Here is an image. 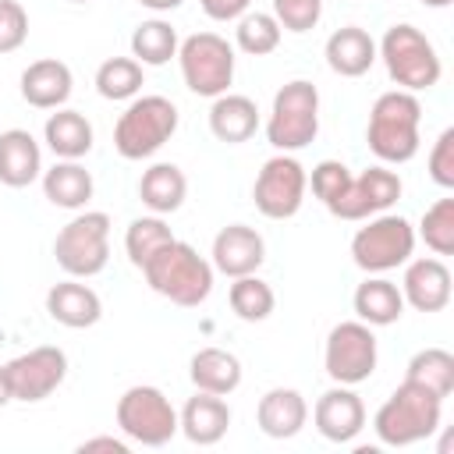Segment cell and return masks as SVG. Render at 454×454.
I'll use <instances>...</instances> for the list:
<instances>
[{
	"label": "cell",
	"instance_id": "cell-1",
	"mask_svg": "<svg viewBox=\"0 0 454 454\" xmlns=\"http://www.w3.org/2000/svg\"><path fill=\"white\" fill-rule=\"evenodd\" d=\"M142 277L156 294L181 309H199L213 291V262L177 238L142 266Z\"/></svg>",
	"mask_w": 454,
	"mask_h": 454
},
{
	"label": "cell",
	"instance_id": "cell-2",
	"mask_svg": "<svg viewBox=\"0 0 454 454\" xmlns=\"http://www.w3.org/2000/svg\"><path fill=\"white\" fill-rule=\"evenodd\" d=\"M419 121H422V103L415 92L390 89L383 92L372 110H369V128L365 142L383 163H408L419 153Z\"/></svg>",
	"mask_w": 454,
	"mask_h": 454
},
{
	"label": "cell",
	"instance_id": "cell-3",
	"mask_svg": "<svg viewBox=\"0 0 454 454\" xmlns=\"http://www.w3.org/2000/svg\"><path fill=\"white\" fill-rule=\"evenodd\" d=\"M440 415H443V397H436L426 387L404 380L380 404V411L372 419V429H376L380 443H387V447H408V443H419V440L433 436L436 426H440Z\"/></svg>",
	"mask_w": 454,
	"mask_h": 454
},
{
	"label": "cell",
	"instance_id": "cell-4",
	"mask_svg": "<svg viewBox=\"0 0 454 454\" xmlns=\"http://www.w3.org/2000/svg\"><path fill=\"white\" fill-rule=\"evenodd\" d=\"M376 57H383L387 64V74L397 82V89L404 92H422V89H433L443 74V64H440V53L436 46L408 21L401 25H390L376 46Z\"/></svg>",
	"mask_w": 454,
	"mask_h": 454
},
{
	"label": "cell",
	"instance_id": "cell-5",
	"mask_svg": "<svg viewBox=\"0 0 454 454\" xmlns=\"http://www.w3.org/2000/svg\"><path fill=\"white\" fill-rule=\"evenodd\" d=\"M177 131V106L167 96H135L117 117L114 149L124 160H145L160 153Z\"/></svg>",
	"mask_w": 454,
	"mask_h": 454
},
{
	"label": "cell",
	"instance_id": "cell-6",
	"mask_svg": "<svg viewBox=\"0 0 454 454\" xmlns=\"http://www.w3.org/2000/svg\"><path fill=\"white\" fill-rule=\"evenodd\" d=\"M319 135V89L305 78H294L277 89L270 117H266V138L277 153H298Z\"/></svg>",
	"mask_w": 454,
	"mask_h": 454
},
{
	"label": "cell",
	"instance_id": "cell-7",
	"mask_svg": "<svg viewBox=\"0 0 454 454\" xmlns=\"http://www.w3.org/2000/svg\"><path fill=\"white\" fill-rule=\"evenodd\" d=\"M53 259L67 277H96L110 259V216L85 209L67 220L53 241Z\"/></svg>",
	"mask_w": 454,
	"mask_h": 454
},
{
	"label": "cell",
	"instance_id": "cell-8",
	"mask_svg": "<svg viewBox=\"0 0 454 454\" xmlns=\"http://www.w3.org/2000/svg\"><path fill=\"white\" fill-rule=\"evenodd\" d=\"M415 252V227L397 213H376L351 238V259L365 273H390Z\"/></svg>",
	"mask_w": 454,
	"mask_h": 454
},
{
	"label": "cell",
	"instance_id": "cell-9",
	"mask_svg": "<svg viewBox=\"0 0 454 454\" xmlns=\"http://www.w3.org/2000/svg\"><path fill=\"white\" fill-rule=\"evenodd\" d=\"M181 78L195 96L216 99L234 82V46L216 32H195L177 46Z\"/></svg>",
	"mask_w": 454,
	"mask_h": 454
},
{
	"label": "cell",
	"instance_id": "cell-10",
	"mask_svg": "<svg viewBox=\"0 0 454 454\" xmlns=\"http://www.w3.org/2000/svg\"><path fill=\"white\" fill-rule=\"evenodd\" d=\"M117 426L128 440H135L142 447H163L177 433V411H174L170 397L160 387L138 383V387H128L121 394Z\"/></svg>",
	"mask_w": 454,
	"mask_h": 454
},
{
	"label": "cell",
	"instance_id": "cell-11",
	"mask_svg": "<svg viewBox=\"0 0 454 454\" xmlns=\"http://www.w3.org/2000/svg\"><path fill=\"white\" fill-rule=\"evenodd\" d=\"M376 358H380V348H376V333L369 323L362 319H348V323H337L326 337V348H323V365H326V376L333 383H344V387H355V383H365L372 372H376Z\"/></svg>",
	"mask_w": 454,
	"mask_h": 454
},
{
	"label": "cell",
	"instance_id": "cell-12",
	"mask_svg": "<svg viewBox=\"0 0 454 454\" xmlns=\"http://www.w3.org/2000/svg\"><path fill=\"white\" fill-rule=\"evenodd\" d=\"M305 188H309L305 167L291 153H277L255 174L252 199L266 220H291L305 202Z\"/></svg>",
	"mask_w": 454,
	"mask_h": 454
},
{
	"label": "cell",
	"instance_id": "cell-13",
	"mask_svg": "<svg viewBox=\"0 0 454 454\" xmlns=\"http://www.w3.org/2000/svg\"><path fill=\"white\" fill-rule=\"evenodd\" d=\"M4 369H7V383H11V397L25 401V404H35L64 383L67 355L53 344H43V348H32V351L11 358Z\"/></svg>",
	"mask_w": 454,
	"mask_h": 454
},
{
	"label": "cell",
	"instance_id": "cell-14",
	"mask_svg": "<svg viewBox=\"0 0 454 454\" xmlns=\"http://www.w3.org/2000/svg\"><path fill=\"white\" fill-rule=\"evenodd\" d=\"M401 177L387 167H369L358 177L351 174L348 188L326 206L337 220H369L376 213H387L401 199Z\"/></svg>",
	"mask_w": 454,
	"mask_h": 454
},
{
	"label": "cell",
	"instance_id": "cell-15",
	"mask_svg": "<svg viewBox=\"0 0 454 454\" xmlns=\"http://www.w3.org/2000/svg\"><path fill=\"white\" fill-rule=\"evenodd\" d=\"M312 422H316L323 440L351 443L362 433V426H365V404H362V397L351 387L337 383L326 394H319V401L312 408Z\"/></svg>",
	"mask_w": 454,
	"mask_h": 454
},
{
	"label": "cell",
	"instance_id": "cell-16",
	"mask_svg": "<svg viewBox=\"0 0 454 454\" xmlns=\"http://www.w3.org/2000/svg\"><path fill=\"white\" fill-rule=\"evenodd\" d=\"M262 259H266V241L248 223H227L213 238V270H220L231 280L255 273L262 266Z\"/></svg>",
	"mask_w": 454,
	"mask_h": 454
},
{
	"label": "cell",
	"instance_id": "cell-17",
	"mask_svg": "<svg viewBox=\"0 0 454 454\" xmlns=\"http://www.w3.org/2000/svg\"><path fill=\"white\" fill-rule=\"evenodd\" d=\"M401 294L419 312H440L450 301V270L443 266V259H433V255L408 259Z\"/></svg>",
	"mask_w": 454,
	"mask_h": 454
},
{
	"label": "cell",
	"instance_id": "cell-18",
	"mask_svg": "<svg viewBox=\"0 0 454 454\" xmlns=\"http://www.w3.org/2000/svg\"><path fill=\"white\" fill-rule=\"evenodd\" d=\"M71 67L57 57H43V60H32L25 71H21V99L35 110H57L67 103L71 96Z\"/></svg>",
	"mask_w": 454,
	"mask_h": 454
},
{
	"label": "cell",
	"instance_id": "cell-19",
	"mask_svg": "<svg viewBox=\"0 0 454 454\" xmlns=\"http://www.w3.org/2000/svg\"><path fill=\"white\" fill-rule=\"evenodd\" d=\"M227 426H231V408L220 394H206V390H195V397L184 401L181 415H177V429L199 443V447H213L227 436Z\"/></svg>",
	"mask_w": 454,
	"mask_h": 454
},
{
	"label": "cell",
	"instance_id": "cell-20",
	"mask_svg": "<svg viewBox=\"0 0 454 454\" xmlns=\"http://www.w3.org/2000/svg\"><path fill=\"white\" fill-rule=\"evenodd\" d=\"M46 312H50L53 323H60L67 330H85V326L99 323L103 301L89 284H78V277H74V280L53 284L46 291Z\"/></svg>",
	"mask_w": 454,
	"mask_h": 454
},
{
	"label": "cell",
	"instance_id": "cell-21",
	"mask_svg": "<svg viewBox=\"0 0 454 454\" xmlns=\"http://www.w3.org/2000/svg\"><path fill=\"white\" fill-rule=\"evenodd\" d=\"M255 422L273 440H291L309 422V404L294 387H273L255 404Z\"/></svg>",
	"mask_w": 454,
	"mask_h": 454
},
{
	"label": "cell",
	"instance_id": "cell-22",
	"mask_svg": "<svg viewBox=\"0 0 454 454\" xmlns=\"http://www.w3.org/2000/svg\"><path fill=\"white\" fill-rule=\"evenodd\" d=\"M43 174V153L32 131L7 128L0 131V184L7 188H28Z\"/></svg>",
	"mask_w": 454,
	"mask_h": 454
},
{
	"label": "cell",
	"instance_id": "cell-23",
	"mask_svg": "<svg viewBox=\"0 0 454 454\" xmlns=\"http://www.w3.org/2000/svg\"><path fill=\"white\" fill-rule=\"evenodd\" d=\"M323 53H326V64H330L333 74L362 78L376 64V39L358 25H344L337 32H330Z\"/></svg>",
	"mask_w": 454,
	"mask_h": 454
},
{
	"label": "cell",
	"instance_id": "cell-24",
	"mask_svg": "<svg viewBox=\"0 0 454 454\" xmlns=\"http://www.w3.org/2000/svg\"><path fill=\"white\" fill-rule=\"evenodd\" d=\"M209 131L227 142V145H241L259 131V106L252 96L241 92H223L213 99L209 106Z\"/></svg>",
	"mask_w": 454,
	"mask_h": 454
},
{
	"label": "cell",
	"instance_id": "cell-25",
	"mask_svg": "<svg viewBox=\"0 0 454 454\" xmlns=\"http://www.w3.org/2000/svg\"><path fill=\"white\" fill-rule=\"evenodd\" d=\"M188 376H192L195 390L227 397L241 387V362H238V355H231L223 348H199L188 362Z\"/></svg>",
	"mask_w": 454,
	"mask_h": 454
},
{
	"label": "cell",
	"instance_id": "cell-26",
	"mask_svg": "<svg viewBox=\"0 0 454 454\" xmlns=\"http://www.w3.org/2000/svg\"><path fill=\"white\" fill-rule=\"evenodd\" d=\"M351 305H355V312H358L362 323H369V326H390L404 312V294H401V287L394 280L372 273L369 280H362L355 287Z\"/></svg>",
	"mask_w": 454,
	"mask_h": 454
},
{
	"label": "cell",
	"instance_id": "cell-27",
	"mask_svg": "<svg viewBox=\"0 0 454 454\" xmlns=\"http://www.w3.org/2000/svg\"><path fill=\"white\" fill-rule=\"evenodd\" d=\"M43 138L57 160H82L92 149V124L85 114L57 106V114H50L43 124Z\"/></svg>",
	"mask_w": 454,
	"mask_h": 454
},
{
	"label": "cell",
	"instance_id": "cell-28",
	"mask_svg": "<svg viewBox=\"0 0 454 454\" xmlns=\"http://www.w3.org/2000/svg\"><path fill=\"white\" fill-rule=\"evenodd\" d=\"M92 192V174L78 160H57L50 170H43V195L60 209H85Z\"/></svg>",
	"mask_w": 454,
	"mask_h": 454
},
{
	"label": "cell",
	"instance_id": "cell-29",
	"mask_svg": "<svg viewBox=\"0 0 454 454\" xmlns=\"http://www.w3.org/2000/svg\"><path fill=\"white\" fill-rule=\"evenodd\" d=\"M184 195H188V177H184V170L177 163H153L138 177V199L156 216L177 213L181 202H184Z\"/></svg>",
	"mask_w": 454,
	"mask_h": 454
},
{
	"label": "cell",
	"instance_id": "cell-30",
	"mask_svg": "<svg viewBox=\"0 0 454 454\" xmlns=\"http://www.w3.org/2000/svg\"><path fill=\"white\" fill-rule=\"evenodd\" d=\"M408 383L426 387L436 397H450L454 390V355L447 348H422L411 355L408 369H404Z\"/></svg>",
	"mask_w": 454,
	"mask_h": 454
},
{
	"label": "cell",
	"instance_id": "cell-31",
	"mask_svg": "<svg viewBox=\"0 0 454 454\" xmlns=\"http://www.w3.org/2000/svg\"><path fill=\"white\" fill-rule=\"evenodd\" d=\"M177 46H181L177 43V32L163 18H149V21H142L131 32V57L138 64H149V67H160L170 57H177Z\"/></svg>",
	"mask_w": 454,
	"mask_h": 454
},
{
	"label": "cell",
	"instance_id": "cell-32",
	"mask_svg": "<svg viewBox=\"0 0 454 454\" xmlns=\"http://www.w3.org/2000/svg\"><path fill=\"white\" fill-rule=\"evenodd\" d=\"M142 85H145V71L135 57H110L96 71V92L103 99H114V103L135 99L142 92Z\"/></svg>",
	"mask_w": 454,
	"mask_h": 454
},
{
	"label": "cell",
	"instance_id": "cell-33",
	"mask_svg": "<svg viewBox=\"0 0 454 454\" xmlns=\"http://www.w3.org/2000/svg\"><path fill=\"white\" fill-rule=\"evenodd\" d=\"M227 301H231V312L245 323H262L270 319L273 305H277V294L266 280H259L255 273H245V277H234L231 291H227Z\"/></svg>",
	"mask_w": 454,
	"mask_h": 454
},
{
	"label": "cell",
	"instance_id": "cell-34",
	"mask_svg": "<svg viewBox=\"0 0 454 454\" xmlns=\"http://www.w3.org/2000/svg\"><path fill=\"white\" fill-rule=\"evenodd\" d=\"M280 35H284L280 21H277L273 14H266V11H245V14L238 18V28H234V43H238V50L248 53V57H266V53H273V50L280 46Z\"/></svg>",
	"mask_w": 454,
	"mask_h": 454
},
{
	"label": "cell",
	"instance_id": "cell-35",
	"mask_svg": "<svg viewBox=\"0 0 454 454\" xmlns=\"http://www.w3.org/2000/svg\"><path fill=\"white\" fill-rule=\"evenodd\" d=\"M174 241V231L163 223V216H138V220H131L128 223V234H124V252H128V259L142 270L163 245H170Z\"/></svg>",
	"mask_w": 454,
	"mask_h": 454
},
{
	"label": "cell",
	"instance_id": "cell-36",
	"mask_svg": "<svg viewBox=\"0 0 454 454\" xmlns=\"http://www.w3.org/2000/svg\"><path fill=\"white\" fill-rule=\"evenodd\" d=\"M419 234H422L426 248H433L436 255H450L454 252V199H436L422 213Z\"/></svg>",
	"mask_w": 454,
	"mask_h": 454
},
{
	"label": "cell",
	"instance_id": "cell-37",
	"mask_svg": "<svg viewBox=\"0 0 454 454\" xmlns=\"http://www.w3.org/2000/svg\"><path fill=\"white\" fill-rule=\"evenodd\" d=\"M273 18L287 32H309L323 18V0H273Z\"/></svg>",
	"mask_w": 454,
	"mask_h": 454
},
{
	"label": "cell",
	"instance_id": "cell-38",
	"mask_svg": "<svg viewBox=\"0 0 454 454\" xmlns=\"http://www.w3.org/2000/svg\"><path fill=\"white\" fill-rule=\"evenodd\" d=\"M312 195L323 202V206H330L344 188H348V181H351V170L340 163V160H323V163H316L312 167Z\"/></svg>",
	"mask_w": 454,
	"mask_h": 454
},
{
	"label": "cell",
	"instance_id": "cell-39",
	"mask_svg": "<svg viewBox=\"0 0 454 454\" xmlns=\"http://www.w3.org/2000/svg\"><path fill=\"white\" fill-rule=\"evenodd\" d=\"M28 39V11L18 0H0V53H14Z\"/></svg>",
	"mask_w": 454,
	"mask_h": 454
},
{
	"label": "cell",
	"instance_id": "cell-40",
	"mask_svg": "<svg viewBox=\"0 0 454 454\" xmlns=\"http://www.w3.org/2000/svg\"><path fill=\"white\" fill-rule=\"evenodd\" d=\"M429 177L440 188H454V128H443L429 149Z\"/></svg>",
	"mask_w": 454,
	"mask_h": 454
},
{
	"label": "cell",
	"instance_id": "cell-41",
	"mask_svg": "<svg viewBox=\"0 0 454 454\" xmlns=\"http://www.w3.org/2000/svg\"><path fill=\"white\" fill-rule=\"evenodd\" d=\"M252 0H199V7L213 18V21H238L248 11Z\"/></svg>",
	"mask_w": 454,
	"mask_h": 454
},
{
	"label": "cell",
	"instance_id": "cell-42",
	"mask_svg": "<svg viewBox=\"0 0 454 454\" xmlns=\"http://www.w3.org/2000/svg\"><path fill=\"white\" fill-rule=\"evenodd\" d=\"M82 454H92V450H110V454H128V440H117V436H92V440H82L78 443Z\"/></svg>",
	"mask_w": 454,
	"mask_h": 454
},
{
	"label": "cell",
	"instance_id": "cell-43",
	"mask_svg": "<svg viewBox=\"0 0 454 454\" xmlns=\"http://www.w3.org/2000/svg\"><path fill=\"white\" fill-rule=\"evenodd\" d=\"M138 4H142V7H149V11H160V14H163V11H174V7H181L184 0H138Z\"/></svg>",
	"mask_w": 454,
	"mask_h": 454
},
{
	"label": "cell",
	"instance_id": "cell-44",
	"mask_svg": "<svg viewBox=\"0 0 454 454\" xmlns=\"http://www.w3.org/2000/svg\"><path fill=\"white\" fill-rule=\"evenodd\" d=\"M11 401H14V397H11V383H7V369L0 365V408H4V404H11Z\"/></svg>",
	"mask_w": 454,
	"mask_h": 454
},
{
	"label": "cell",
	"instance_id": "cell-45",
	"mask_svg": "<svg viewBox=\"0 0 454 454\" xmlns=\"http://www.w3.org/2000/svg\"><path fill=\"white\" fill-rule=\"evenodd\" d=\"M419 4H426V7H450L454 0H419Z\"/></svg>",
	"mask_w": 454,
	"mask_h": 454
},
{
	"label": "cell",
	"instance_id": "cell-46",
	"mask_svg": "<svg viewBox=\"0 0 454 454\" xmlns=\"http://www.w3.org/2000/svg\"><path fill=\"white\" fill-rule=\"evenodd\" d=\"M71 4H89V0H71Z\"/></svg>",
	"mask_w": 454,
	"mask_h": 454
}]
</instances>
